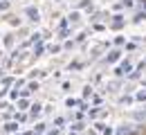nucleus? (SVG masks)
<instances>
[{
	"mask_svg": "<svg viewBox=\"0 0 146 135\" xmlns=\"http://www.w3.org/2000/svg\"><path fill=\"white\" fill-rule=\"evenodd\" d=\"M139 2H142V5H144V9H146V0H139Z\"/></svg>",
	"mask_w": 146,
	"mask_h": 135,
	"instance_id": "nucleus-2",
	"label": "nucleus"
},
{
	"mask_svg": "<svg viewBox=\"0 0 146 135\" xmlns=\"http://www.w3.org/2000/svg\"><path fill=\"white\" fill-rule=\"evenodd\" d=\"M115 135H146V108L137 110L133 117H128L117 128Z\"/></svg>",
	"mask_w": 146,
	"mask_h": 135,
	"instance_id": "nucleus-1",
	"label": "nucleus"
}]
</instances>
